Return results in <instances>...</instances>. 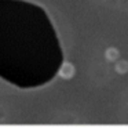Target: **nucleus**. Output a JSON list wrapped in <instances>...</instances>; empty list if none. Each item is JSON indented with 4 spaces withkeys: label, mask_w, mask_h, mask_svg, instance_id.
<instances>
[{
    "label": "nucleus",
    "mask_w": 128,
    "mask_h": 134,
    "mask_svg": "<svg viewBox=\"0 0 128 134\" xmlns=\"http://www.w3.org/2000/svg\"><path fill=\"white\" fill-rule=\"evenodd\" d=\"M59 75L63 79H70L73 75H75V68H73L72 64H63L61 71H59Z\"/></svg>",
    "instance_id": "nucleus-1"
},
{
    "label": "nucleus",
    "mask_w": 128,
    "mask_h": 134,
    "mask_svg": "<svg viewBox=\"0 0 128 134\" xmlns=\"http://www.w3.org/2000/svg\"><path fill=\"white\" fill-rule=\"evenodd\" d=\"M117 55H119V53H117V50H114V48L107 50V58H109V59H116Z\"/></svg>",
    "instance_id": "nucleus-2"
},
{
    "label": "nucleus",
    "mask_w": 128,
    "mask_h": 134,
    "mask_svg": "<svg viewBox=\"0 0 128 134\" xmlns=\"http://www.w3.org/2000/svg\"><path fill=\"white\" fill-rule=\"evenodd\" d=\"M117 69H119V72H127L128 71V64L127 62H124V61H121V62H119V65H117Z\"/></svg>",
    "instance_id": "nucleus-3"
}]
</instances>
